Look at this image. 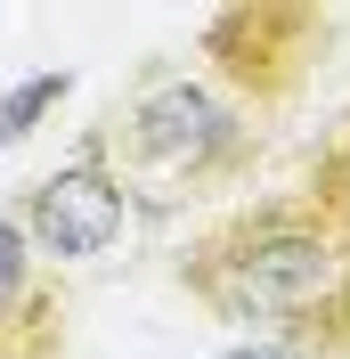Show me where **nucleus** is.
Here are the masks:
<instances>
[{"instance_id":"f257e3e1","label":"nucleus","mask_w":350,"mask_h":359,"mask_svg":"<svg viewBox=\"0 0 350 359\" xmlns=\"http://www.w3.org/2000/svg\"><path fill=\"white\" fill-rule=\"evenodd\" d=\"M179 286L212 318H237L253 335H293L318 359L350 351V245L309 196H277L220 221L179 262Z\"/></svg>"},{"instance_id":"f03ea898","label":"nucleus","mask_w":350,"mask_h":359,"mask_svg":"<svg viewBox=\"0 0 350 359\" xmlns=\"http://www.w3.org/2000/svg\"><path fill=\"white\" fill-rule=\"evenodd\" d=\"M237 107L220 98V90L188 82V74H163V82H147L131 98V107L106 123V147L122 163H139V172H163V180H204L212 163L237 156Z\"/></svg>"},{"instance_id":"7ed1b4c3","label":"nucleus","mask_w":350,"mask_h":359,"mask_svg":"<svg viewBox=\"0 0 350 359\" xmlns=\"http://www.w3.org/2000/svg\"><path fill=\"white\" fill-rule=\"evenodd\" d=\"M122 221H131V188H122V172L106 163V139H90L74 163L41 172L33 196H24V237H33V253H49V262H98V253L122 237Z\"/></svg>"},{"instance_id":"20e7f679","label":"nucleus","mask_w":350,"mask_h":359,"mask_svg":"<svg viewBox=\"0 0 350 359\" xmlns=\"http://www.w3.org/2000/svg\"><path fill=\"white\" fill-rule=\"evenodd\" d=\"M57 335V311L33 302V237H24V212H0V335Z\"/></svg>"},{"instance_id":"39448f33","label":"nucleus","mask_w":350,"mask_h":359,"mask_svg":"<svg viewBox=\"0 0 350 359\" xmlns=\"http://www.w3.org/2000/svg\"><path fill=\"white\" fill-rule=\"evenodd\" d=\"M74 74H24L17 90H0V147H17V139H33L49 123V114L66 107Z\"/></svg>"},{"instance_id":"423d86ee","label":"nucleus","mask_w":350,"mask_h":359,"mask_svg":"<svg viewBox=\"0 0 350 359\" xmlns=\"http://www.w3.org/2000/svg\"><path fill=\"white\" fill-rule=\"evenodd\" d=\"M309 204L326 212V229L350 245V114L334 123V139L318 147V163H309Z\"/></svg>"},{"instance_id":"0eeeda50","label":"nucleus","mask_w":350,"mask_h":359,"mask_svg":"<svg viewBox=\"0 0 350 359\" xmlns=\"http://www.w3.org/2000/svg\"><path fill=\"white\" fill-rule=\"evenodd\" d=\"M220 359H318L309 343H293V335H253V343H228Z\"/></svg>"}]
</instances>
